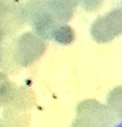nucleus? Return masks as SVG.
<instances>
[{
	"mask_svg": "<svg viewBox=\"0 0 122 127\" xmlns=\"http://www.w3.org/2000/svg\"><path fill=\"white\" fill-rule=\"evenodd\" d=\"M118 127H120V125H119V126H118Z\"/></svg>",
	"mask_w": 122,
	"mask_h": 127,
	"instance_id": "1",
	"label": "nucleus"
}]
</instances>
